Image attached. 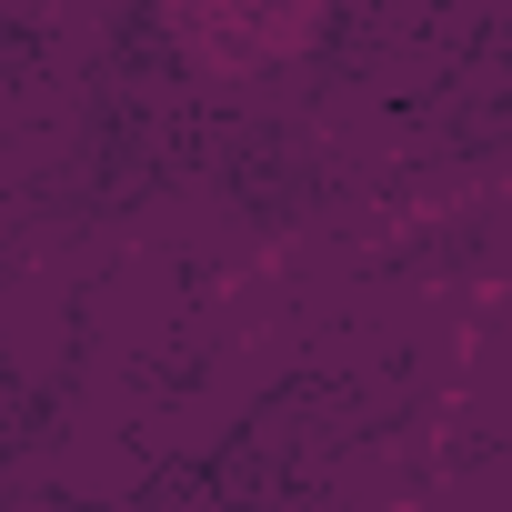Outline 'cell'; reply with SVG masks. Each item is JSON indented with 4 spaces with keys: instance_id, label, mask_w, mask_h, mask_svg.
Listing matches in <instances>:
<instances>
[{
    "instance_id": "obj_1",
    "label": "cell",
    "mask_w": 512,
    "mask_h": 512,
    "mask_svg": "<svg viewBox=\"0 0 512 512\" xmlns=\"http://www.w3.org/2000/svg\"><path fill=\"white\" fill-rule=\"evenodd\" d=\"M412 241L432 251L462 292H512V181H482L462 201H432Z\"/></svg>"
}]
</instances>
